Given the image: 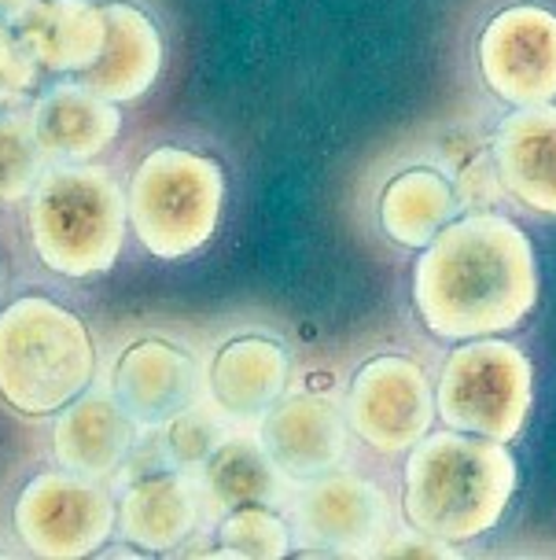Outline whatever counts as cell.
<instances>
[{
  "label": "cell",
  "mask_w": 556,
  "mask_h": 560,
  "mask_svg": "<svg viewBox=\"0 0 556 560\" xmlns=\"http://www.w3.org/2000/svg\"><path fill=\"white\" fill-rule=\"evenodd\" d=\"M539 303V258L512 218L469 210L413 266V310L435 339L505 336Z\"/></svg>",
  "instance_id": "1"
},
{
  "label": "cell",
  "mask_w": 556,
  "mask_h": 560,
  "mask_svg": "<svg viewBox=\"0 0 556 560\" xmlns=\"http://www.w3.org/2000/svg\"><path fill=\"white\" fill-rule=\"evenodd\" d=\"M520 468L509 443L469 432H428L405 454L402 520L446 546L490 535L509 509Z\"/></svg>",
  "instance_id": "2"
},
{
  "label": "cell",
  "mask_w": 556,
  "mask_h": 560,
  "mask_svg": "<svg viewBox=\"0 0 556 560\" xmlns=\"http://www.w3.org/2000/svg\"><path fill=\"white\" fill-rule=\"evenodd\" d=\"M96 376L93 332L48 295L0 310V398L23 417H52L88 392Z\"/></svg>",
  "instance_id": "3"
},
{
  "label": "cell",
  "mask_w": 556,
  "mask_h": 560,
  "mask_svg": "<svg viewBox=\"0 0 556 560\" xmlns=\"http://www.w3.org/2000/svg\"><path fill=\"white\" fill-rule=\"evenodd\" d=\"M126 229L129 199L100 166H52L29 192V240L59 277H104L122 255Z\"/></svg>",
  "instance_id": "4"
},
{
  "label": "cell",
  "mask_w": 556,
  "mask_h": 560,
  "mask_svg": "<svg viewBox=\"0 0 556 560\" xmlns=\"http://www.w3.org/2000/svg\"><path fill=\"white\" fill-rule=\"evenodd\" d=\"M129 225L155 258H188L211 244L222 222L225 170L214 155L163 144L147 152L129 182Z\"/></svg>",
  "instance_id": "5"
},
{
  "label": "cell",
  "mask_w": 556,
  "mask_h": 560,
  "mask_svg": "<svg viewBox=\"0 0 556 560\" xmlns=\"http://www.w3.org/2000/svg\"><path fill=\"white\" fill-rule=\"evenodd\" d=\"M534 369L512 339L480 336L453 343L435 380V409L446 428L512 443L528 428Z\"/></svg>",
  "instance_id": "6"
},
{
  "label": "cell",
  "mask_w": 556,
  "mask_h": 560,
  "mask_svg": "<svg viewBox=\"0 0 556 560\" xmlns=\"http://www.w3.org/2000/svg\"><path fill=\"white\" fill-rule=\"evenodd\" d=\"M12 527L34 557H93L118 527V502L96 479L45 468L19 490Z\"/></svg>",
  "instance_id": "7"
},
{
  "label": "cell",
  "mask_w": 556,
  "mask_h": 560,
  "mask_svg": "<svg viewBox=\"0 0 556 560\" xmlns=\"http://www.w3.org/2000/svg\"><path fill=\"white\" fill-rule=\"evenodd\" d=\"M475 67L486 93L509 107H539L556 100V12L516 0L483 23Z\"/></svg>",
  "instance_id": "8"
},
{
  "label": "cell",
  "mask_w": 556,
  "mask_h": 560,
  "mask_svg": "<svg viewBox=\"0 0 556 560\" xmlns=\"http://www.w3.org/2000/svg\"><path fill=\"white\" fill-rule=\"evenodd\" d=\"M435 387L405 354H376L357 365L346 387L351 432L376 454H410L435 420Z\"/></svg>",
  "instance_id": "9"
},
{
  "label": "cell",
  "mask_w": 556,
  "mask_h": 560,
  "mask_svg": "<svg viewBox=\"0 0 556 560\" xmlns=\"http://www.w3.org/2000/svg\"><path fill=\"white\" fill-rule=\"evenodd\" d=\"M295 516L306 538L340 549L343 557H362L387 538L391 502L372 479L332 468L324 476L306 479Z\"/></svg>",
  "instance_id": "10"
},
{
  "label": "cell",
  "mask_w": 556,
  "mask_h": 560,
  "mask_svg": "<svg viewBox=\"0 0 556 560\" xmlns=\"http://www.w3.org/2000/svg\"><path fill=\"white\" fill-rule=\"evenodd\" d=\"M351 420L329 395H284L270 413L258 420V439L270 450L273 465L287 479H306L332 472L346 457Z\"/></svg>",
  "instance_id": "11"
},
{
  "label": "cell",
  "mask_w": 556,
  "mask_h": 560,
  "mask_svg": "<svg viewBox=\"0 0 556 560\" xmlns=\"http://www.w3.org/2000/svg\"><path fill=\"white\" fill-rule=\"evenodd\" d=\"M111 395L137 424H166L200 395V365L185 347L163 336L133 339L111 369Z\"/></svg>",
  "instance_id": "12"
},
{
  "label": "cell",
  "mask_w": 556,
  "mask_h": 560,
  "mask_svg": "<svg viewBox=\"0 0 556 560\" xmlns=\"http://www.w3.org/2000/svg\"><path fill=\"white\" fill-rule=\"evenodd\" d=\"M206 392L222 417L262 420L287 395L292 354L281 339L247 332L225 339L206 362Z\"/></svg>",
  "instance_id": "13"
},
{
  "label": "cell",
  "mask_w": 556,
  "mask_h": 560,
  "mask_svg": "<svg viewBox=\"0 0 556 560\" xmlns=\"http://www.w3.org/2000/svg\"><path fill=\"white\" fill-rule=\"evenodd\" d=\"M490 148L505 196L531 214L556 218V104L512 107Z\"/></svg>",
  "instance_id": "14"
},
{
  "label": "cell",
  "mask_w": 556,
  "mask_h": 560,
  "mask_svg": "<svg viewBox=\"0 0 556 560\" xmlns=\"http://www.w3.org/2000/svg\"><path fill=\"white\" fill-rule=\"evenodd\" d=\"M137 443V420L115 395L85 392L56 413L52 454L59 468L88 479H107L126 465Z\"/></svg>",
  "instance_id": "15"
},
{
  "label": "cell",
  "mask_w": 556,
  "mask_h": 560,
  "mask_svg": "<svg viewBox=\"0 0 556 560\" xmlns=\"http://www.w3.org/2000/svg\"><path fill=\"white\" fill-rule=\"evenodd\" d=\"M29 122H34L45 155L59 159V163H88L122 133V112L115 100L82 82L52 85L37 96Z\"/></svg>",
  "instance_id": "16"
},
{
  "label": "cell",
  "mask_w": 556,
  "mask_h": 560,
  "mask_svg": "<svg viewBox=\"0 0 556 560\" xmlns=\"http://www.w3.org/2000/svg\"><path fill=\"white\" fill-rule=\"evenodd\" d=\"M104 52L93 67L78 74V82L96 89L115 104H129V100H141L163 70V34H158L155 19L144 8L126 4V0L104 4Z\"/></svg>",
  "instance_id": "17"
},
{
  "label": "cell",
  "mask_w": 556,
  "mask_h": 560,
  "mask_svg": "<svg viewBox=\"0 0 556 560\" xmlns=\"http://www.w3.org/2000/svg\"><path fill=\"white\" fill-rule=\"evenodd\" d=\"M12 30L37 67L52 74H82L104 52L107 15L96 0H37Z\"/></svg>",
  "instance_id": "18"
},
{
  "label": "cell",
  "mask_w": 556,
  "mask_h": 560,
  "mask_svg": "<svg viewBox=\"0 0 556 560\" xmlns=\"http://www.w3.org/2000/svg\"><path fill=\"white\" fill-rule=\"evenodd\" d=\"M453 177L439 166H410L383 185L376 218L383 236L405 252H424L453 218H461Z\"/></svg>",
  "instance_id": "19"
},
{
  "label": "cell",
  "mask_w": 556,
  "mask_h": 560,
  "mask_svg": "<svg viewBox=\"0 0 556 560\" xmlns=\"http://www.w3.org/2000/svg\"><path fill=\"white\" fill-rule=\"evenodd\" d=\"M200 524L196 487L177 472L137 479L118 498V532L144 553H170Z\"/></svg>",
  "instance_id": "20"
},
{
  "label": "cell",
  "mask_w": 556,
  "mask_h": 560,
  "mask_svg": "<svg viewBox=\"0 0 556 560\" xmlns=\"http://www.w3.org/2000/svg\"><path fill=\"white\" fill-rule=\"evenodd\" d=\"M203 490L214 505H270L281 498V468L273 465L270 450L255 435H225L222 446L200 468Z\"/></svg>",
  "instance_id": "21"
},
{
  "label": "cell",
  "mask_w": 556,
  "mask_h": 560,
  "mask_svg": "<svg viewBox=\"0 0 556 560\" xmlns=\"http://www.w3.org/2000/svg\"><path fill=\"white\" fill-rule=\"evenodd\" d=\"M214 557H240V560H281L292 553V527L270 505H240L228 509L217 524Z\"/></svg>",
  "instance_id": "22"
},
{
  "label": "cell",
  "mask_w": 556,
  "mask_h": 560,
  "mask_svg": "<svg viewBox=\"0 0 556 560\" xmlns=\"http://www.w3.org/2000/svg\"><path fill=\"white\" fill-rule=\"evenodd\" d=\"M45 148L34 133L29 115L4 112L0 115V199L19 203L42 182Z\"/></svg>",
  "instance_id": "23"
},
{
  "label": "cell",
  "mask_w": 556,
  "mask_h": 560,
  "mask_svg": "<svg viewBox=\"0 0 556 560\" xmlns=\"http://www.w3.org/2000/svg\"><path fill=\"white\" fill-rule=\"evenodd\" d=\"M163 428H166L163 450H166V457H170V465L181 468V472H188V468H203L206 457H211L214 450L222 446V439L228 435L222 417L200 402L181 409V413L166 420Z\"/></svg>",
  "instance_id": "24"
},
{
  "label": "cell",
  "mask_w": 556,
  "mask_h": 560,
  "mask_svg": "<svg viewBox=\"0 0 556 560\" xmlns=\"http://www.w3.org/2000/svg\"><path fill=\"white\" fill-rule=\"evenodd\" d=\"M457 196H461L464 210H490L498 203V196L505 192L501 177H498V163H494V148H475V152H464L457 159Z\"/></svg>",
  "instance_id": "25"
},
{
  "label": "cell",
  "mask_w": 556,
  "mask_h": 560,
  "mask_svg": "<svg viewBox=\"0 0 556 560\" xmlns=\"http://www.w3.org/2000/svg\"><path fill=\"white\" fill-rule=\"evenodd\" d=\"M37 85V59L15 37V30H0V115L19 104Z\"/></svg>",
  "instance_id": "26"
},
{
  "label": "cell",
  "mask_w": 556,
  "mask_h": 560,
  "mask_svg": "<svg viewBox=\"0 0 556 560\" xmlns=\"http://www.w3.org/2000/svg\"><path fill=\"white\" fill-rule=\"evenodd\" d=\"M450 553H453V546L435 542V538L413 532V527H410V535L399 538V542H387V546L380 542L372 549V557H450Z\"/></svg>",
  "instance_id": "27"
},
{
  "label": "cell",
  "mask_w": 556,
  "mask_h": 560,
  "mask_svg": "<svg viewBox=\"0 0 556 560\" xmlns=\"http://www.w3.org/2000/svg\"><path fill=\"white\" fill-rule=\"evenodd\" d=\"M37 0H0V30H12Z\"/></svg>",
  "instance_id": "28"
},
{
  "label": "cell",
  "mask_w": 556,
  "mask_h": 560,
  "mask_svg": "<svg viewBox=\"0 0 556 560\" xmlns=\"http://www.w3.org/2000/svg\"><path fill=\"white\" fill-rule=\"evenodd\" d=\"M0 203H4V199H0Z\"/></svg>",
  "instance_id": "29"
}]
</instances>
